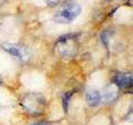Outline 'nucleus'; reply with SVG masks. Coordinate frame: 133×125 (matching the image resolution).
Here are the masks:
<instances>
[{
    "label": "nucleus",
    "mask_w": 133,
    "mask_h": 125,
    "mask_svg": "<svg viewBox=\"0 0 133 125\" xmlns=\"http://www.w3.org/2000/svg\"><path fill=\"white\" fill-rule=\"evenodd\" d=\"M81 12H82V8L76 2H65L55 13L54 20L57 24L67 25L75 20Z\"/></svg>",
    "instance_id": "nucleus-3"
},
{
    "label": "nucleus",
    "mask_w": 133,
    "mask_h": 125,
    "mask_svg": "<svg viewBox=\"0 0 133 125\" xmlns=\"http://www.w3.org/2000/svg\"><path fill=\"white\" fill-rule=\"evenodd\" d=\"M114 85L117 88H130L132 86L131 73H116L114 76Z\"/></svg>",
    "instance_id": "nucleus-5"
},
{
    "label": "nucleus",
    "mask_w": 133,
    "mask_h": 125,
    "mask_svg": "<svg viewBox=\"0 0 133 125\" xmlns=\"http://www.w3.org/2000/svg\"><path fill=\"white\" fill-rule=\"evenodd\" d=\"M46 1V3L48 6H50V7H53V6H56V5H58V3L61 2V0H45Z\"/></svg>",
    "instance_id": "nucleus-9"
},
{
    "label": "nucleus",
    "mask_w": 133,
    "mask_h": 125,
    "mask_svg": "<svg viewBox=\"0 0 133 125\" xmlns=\"http://www.w3.org/2000/svg\"><path fill=\"white\" fill-rule=\"evenodd\" d=\"M71 95H72V93L66 94L65 97H64V108H65V111H67V101H69V97H71Z\"/></svg>",
    "instance_id": "nucleus-10"
},
{
    "label": "nucleus",
    "mask_w": 133,
    "mask_h": 125,
    "mask_svg": "<svg viewBox=\"0 0 133 125\" xmlns=\"http://www.w3.org/2000/svg\"><path fill=\"white\" fill-rule=\"evenodd\" d=\"M1 83H2V79H1V76H0V85H1Z\"/></svg>",
    "instance_id": "nucleus-12"
},
{
    "label": "nucleus",
    "mask_w": 133,
    "mask_h": 125,
    "mask_svg": "<svg viewBox=\"0 0 133 125\" xmlns=\"http://www.w3.org/2000/svg\"><path fill=\"white\" fill-rule=\"evenodd\" d=\"M1 48L7 51L9 55L18 58L20 61H27L30 58V50L28 47L24 45H17V44H2Z\"/></svg>",
    "instance_id": "nucleus-4"
},
{
    "label": "nucleus",
    "mask_w": 133,
    "mask_h": 125,
    "mask_svg": "<svg viewBox=\"0 0 133 125\" xmlns=\"http://www.w3.org/2000/svg\"><path fill=\"white\" fill-rule=\"evenodd\" d=\"M110 30H108V29H106V30H104L102 32V35H101V38H102V41H103V44H104L105 46H108L109 45V39L111 38V36H110Z\"/></svg>",
    "instance_id": "nucleus-8"
},
{
    "label": "nucleus",
    "mask_w": 133,
    "mask_h": 125,
    "mask_svg": "<svg viewBox=\"0 0 133 125\" xmlns=\"http://www.w3.org/2000/svg\"><path fill=\"white\" fill-rule=\"evenodd\" d=\"M21 107L29 115H39L46 107V100L42 94L28 93L21 98Z\"/></svg>",
    "instance_id": "nucleus-2"
},
{
    "label": "nucleus",
    "mask_w": 133,
    "mask_h": 125,
    "mask_svg": "<svg viewBox=\"0 0 133 125\" xmlns=\"http://www.w3.org/2000/svg\"><path fill=\"white\" fill-rule=\"evenodd\" d=\"M31 125H49L47 122H36L34 124H31Z\"/></svg>",
    "instance_id": "nucleus-11"
},
{
    "label": "nucleus",
    "mask_w": 133,
    "mask_h": 125,
    "mask_svg": "<svg viewBox=\"0 0 133 125\" xmlns=\"http://www.w3.org/2000/svg\"><path fill=\"white\" fill-rule=\"evenodd\" d=\"M117 93H119V89L114 84L108 85L105 87V89L103 91V94L101 95V102L104 104L113 102L117 97Z\"/></svg>",
    "instance_id": "nucleus-6"
},
{
    "label": "nucleus",
    "mask_w": 133,
    "mask_h": 125,
    "mask_svg": "<svg viewBox=\"0 0 133 125\" xmlns=\"http://www.w3.org/2000/svg\"><path fill=\"white\" fill-rule=\"evenodd\" d=\"M78 50V38L76 35H64L55 44V51L58 56L71 59Z\"/></svg>",
    "instance_id": "nucleus-1"
},
{
    "label": "nucleus",
    "mask_w": 133,
    "mask_h": 125,
    "mask_svg": "<svg viewBox=\"0 0 133 125\" xmlns=\"http://www.w3.org/2000/svg\"><path fill=\"white\" fill-rule=\"evenodd\" d=\"M85 97H86L87 104L92 106V107H95V106H97L101 103V94H99L98 91L93 89V88H91V89H88L86 92Z\"/></svg>",
    "instance_id": "nucleus-7"
}]
</instances>
